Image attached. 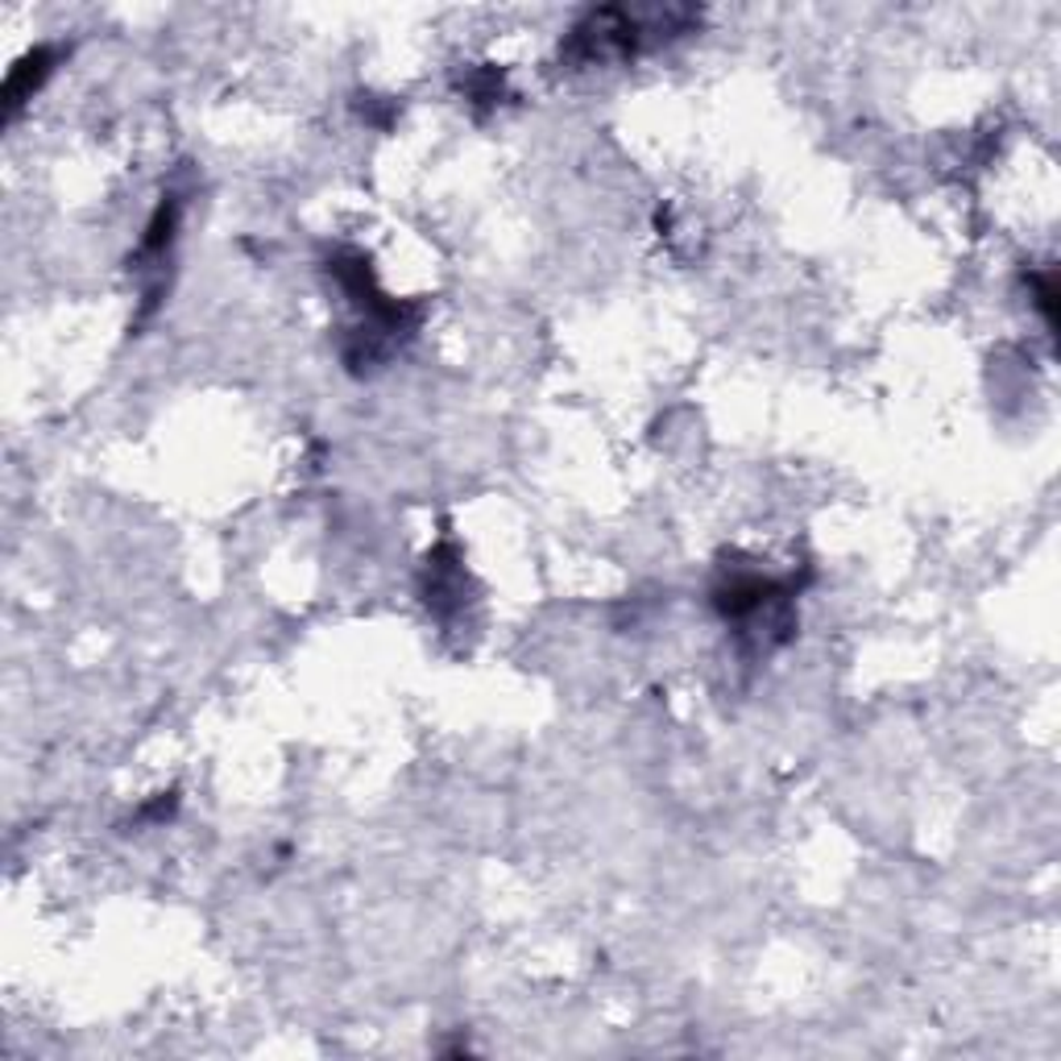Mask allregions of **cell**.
I'll use <instances>...</instances> for the list:
<instances>
[{
    "label": "cell",
    "mask_w": 1061,
    "mask_h": 1061,
    "mask_svg": "<svg viewBox=\"0 0 1061 1061\" xmlns=\"http://www.w3.org/2000/svg\"><path fill=\"white\" fill-rule=\"evenodd\" d=\"M51 63H54V54L51 51H34L30 58H21L18 63V71H13V79H9V108H18L30 92H37L42 87V79L51 75Z\"/></svg>",
    "instance_id": "cell-1"
}]
</instances>
